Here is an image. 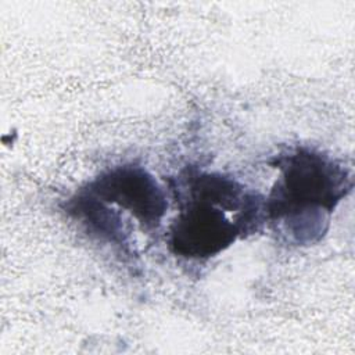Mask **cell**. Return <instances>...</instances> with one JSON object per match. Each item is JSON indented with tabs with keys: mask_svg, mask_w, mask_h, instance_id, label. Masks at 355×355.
Instances as JSON below:
<instances>
[{
	"mask_svg": "<svg viewBox=\"0 0 355 355\" xmlns=\"http://www.w3.org/2000/svg\"><path fill=\"white\" fill-rule=\"evenodd\" d=\"M280 175L265 198L270 226L295 245L322 240L330 215L354 187L351 171L338 159L309 147H295L270 161Z\"/></svg>",
	"mask_w": 355,
	"mask_h": 355,
	"instance_id": "1",
	"label": "cell"
},
{
	"mask_svg": "<svg viewBox=\"0 0 355 355\" xmlns=\"http://www.w3.org/2000/svg\"><path fill=\"white\" fill-rule=\"evenodd\" d=\"M82 189L129 212L147 233L157 230L166 214L168 202L164 189L144 166L136 164L111 166Z\"/></svg>",
	"mask_w": 355,
	"mask_h": 355,
	"instance_id": "2",
	"label": "cell"
},
{
	"mask_svg": "<svg viewBox=\"0 0 355 355\" xmlns=\"http://www.w3.org/2000/svg\"><path fill=\"white\" fill-rule=\"evenodd\" d=\"M62 211L75 220L83 232L107 245L118 248L125 255H130V233L125 226L122 215L89 191L79 189L62 204Z\"/></svg>",
	"mask_w": 355,
	"mask_h": 355,
	"instance_id": "4",
	"label": "cell"
},
{
	"mask_svg": "<svg viewBox=\"0 0 355 355\" xmlns=\"http://www.w3.org/2000/svg\"><path fill=\"white\" fill-rule=\"evenodd\" d=\"M243 239L234 216L209 202L184 200L168 229V247L176 257L207 261Z\"/></svg>",
	"mask_w": 355,
	"mask_h": 355,
	"instance_id": "3",
	"label": "cell"
}]
</instances>
